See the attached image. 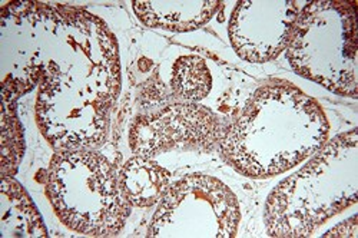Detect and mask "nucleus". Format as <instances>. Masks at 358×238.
Wrapping results in <instances>:
<instances>
[{
    "instance_id": "1",
    "label": "nucleus",
    "mask_w": 358,
    "mask_h": 238,
    "mask_svg": "<svg viewBox=\"0 0 358 238\" xmlns=\"http://www.w3.org/2000/svg\"><path fill=\"white\" fill-rule=\"evenodd\" d=\"M2 88L19 98H99L116 104L121 61L115 35L82 8L12 2L0 18Z\"/></svg>"
},
{
    "instance_id": "14",
    "label": "nucleus",
    "mask_w": 358,
    "mask_h": 238,
    "mask_svg": "<svg viewBox=\"0 0 358 238\" xmlns=\"http://www.w3.org/2000/svg\"><path fill=\"white\" fill-rule=\"evenodd\" d=\"M357 214H354L347 221H343L330 231H327L324 237H357Z\"/></svg>"
},
{
    "instance_id": "11",
    "label": "nucleus",
    "mask_w": 358,
    "mask_h": 238,
    "mask_svg": "<svg viewBox=\"0 0 358 238\" xmlns=\"http://www.w3.org/2000/svg\"><path fill=\"white\" fill-rule=\"evenodd\" d=\"M119 180L132 206L148 208L161 201L171 186V174L155 160L135 155L122 165Z\"/></svg>"
},
{
    "instance_id": "2",
    "label": "nucleus",
    "mask_w": 358,
    "mask_h": 238,
    "mask_svg": "<svg viewBox=\"0 0 358 238\" xmlns=\"http://www.w3.org/2000/svg\"><path fill=\"white\" fill-rule=\"evenodd\" d=\"M322 106L288 80L261 85L228 124L221 158L252 180L281 175L310 160L328 141Z\"/></svg>"
},
{
    "instance_id": "3",
    "label": "nucleus",
    "mask_w": 358,
    "mask_h": 238,
    "mask_svg": "<svg viewBox=\"0 0 358 238\" xmlns=\"http://www.w3.org/2000/svg\"><path fill=\"white\" fill-rule=\"evenodd\" d=\"M358 130L327 141L296 172L268 195L266 234L275 238L311 237L328 220L357 204Z\"/></svg>"
},
{
    "instance_id": "8",
    "label": "nucleus",
    "mask_w": 358,
    "mask_h": 238,
    "mask_svg": "<svg viewBox=\"0 0 358 238\" xmlns=\"http://www.w3.org/2000/svg\"><path fill=\"white\" fill-rule=\"evenodd\" d=\"M306 2L243 0L232 10L228 36L232 49L251 64H266L285 52L295 20Z\"/></svg>"
},
{
    "instance_id": "5",
    "label": "nucleus",
    "mask_w": 358,
    "mask_h": 238,
    "mask_svg": "<svg viewBox=\"0 0 358 238\" xmlns=\"http://www.w3.org/2000/svg\"><path fill=\"white\" fill-rule=\"evenodd\" d=\"M285 53L295 74L340 97L357 98L355 2H306L295 20Z\"/></svg>"
},
{
    "instance_id": "6",
    "label": "nucleus",
    "mask_w": 358,
    "mask_h": 238,
    "mask_svg": "<svg viewBox=\"0 0 358 238\" xmlns=\"http://www.w3.org/2000/svg\"><path fill=\"white\" fill-rule=\"evenodd\" d=\"M241 223L236 195L221 180L191 174L168 187L148 230L152 238H232Z\"/></svg>"
},
{
    "instance_id": "13",
    "label": "nucleus",
    "mask_w": 358,
    "mask_h": 238,
    "mask_svg": "<svg viewBox=\"0 0 358 238\" xmlns=\"http://www.w3.org/2000/svg\"><path fill=\"white\" fill-rule=\"evenodd\" d=\"M19 97L2 88V176H13L24 154L23 127L16 112Z\"/></svg>"
},
{
    "instance_id": "10",
    "label": "nucleus",
    "mask_w": 358,
    "mask_h": 238,
    "mask_svg": "<svg viewBox=\"0 0 358 238\" xmlns=\"http://www.w3.org/2000/svg\"><path fill=\"white\" fill-rule=\"evenodd\" d=\"M0 235L36 238L48 237L38 206L13 176H2L0 188Z\"/></svg>"
},
{
    "instance_id": "4",
    "label": "nucleus",
    "mask_w": 358,
    "mask_h": 238,
    "mask_svg": "<svg viewBox=\"0 0 358 238\" xmlns=\"http://www.w3.org/2000/svg\"><path fill=\"white\" fill-rule=\"evenodd\" d=\"M45 192L57 220L86 237H116L132 211L119 172L98 150L56 151Z\"/></svg>"
},
{
    "instance_id": "12",
    "label": "nucleus",
    "mask_w": 358,
    "mask_h": 238,
    "mask_svg": "<svg viewBox=\"0 0 358 238\" xmlns=\"http://www.w3.org/2000/svg\"><path fill=\"white\" fill-rule=\"evenodd\" d=\"M169 86L178 102L198 104L211 94L213 75L210 66L201 56H179L172 65Z\"/></svg>"
},
{
    "instance_id": "9",
    "label": "nucleus",
    "mask_w": 358,
    "mask_h": 238,
    "mask_svg": "<svg viewBox=\"0 0 358 238\" xmlns=\"http://www.w3.org/2000/svg\"><path fill=\"white\" fill-rule=\"evenodd\" d=\"M221 5L220 0H134L132 9L148 27L182 34L205 26Z\"/></svg>"
},
{
    "instance_id": "7",
    "label": "nucleus",
    "mask_w": 358,
    "mask_h": 238,
    "mask_svg": "<svg viewBox=\"0 0 358 238\" xmlns=\"http://www.w3.org/2000/svg\"><path fill=\"white\" fill-rule=\"evenodd\" d=\"M227 127L210 108L175 102L138 115L128 141L135 155L152 160L171 151L213 153L220 148Z\"/></svg>"
}]
</instances>
